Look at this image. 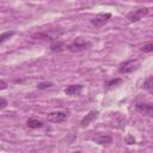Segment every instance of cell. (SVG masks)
Here are the masks:
<instances>
[{"label":"cell","mask_w":153,"mask_h":153,"mask_svg":"<svg viewBox=\"0 0 153 153\" xmlns=\"http://www.w3.org/2000/svg\"><path fill=\"white\" fill-rule=\"evenodd\" d=\"M91 47H92V43L90 41H86L82 37H76L73 39L72 43L67 44V50H69L71 53H80L90 49Z\"/></svg>","instance_id":"1"},{"label":"cell","mask_w":153,"mask_h":153,"mask_svg":"<svg viewBox=\"0 0 153 153\" xmlns=\"http://www.w3.org/2000/svg\"><path fill=\"white\" fill-rule=\"evenodd\" d=\"M140 61L136 60V59H130V60H127L122 63L118 65V72L122 73V74H128V73H131L134 71H136L139 67H140Z\"/></svg>","instance_id":"2"},{"label":"cell","mask_w":153,"mask_h":153,"mask_svg":"<svg viewBox=\"0 0 153 153\" xmlns=\"http://www.w3.org/2000/svg\"><path fill=\"white\" fill-rule=\"evenodd\" d=\"M147 14H148V8L147 7H142V8H137V10H134V11L129 12L128 16H127V19L129 22L134 23V22H139L140 19H142Z\"/></svg>","instance_id":"3"},{"label":"cell","mask_w":153,"mask_h":153,"mask_svg":"<svg viewBox=\"0 0 153 153\" xmlns=\"http://www.w3.org/2000/svg\"><path fill=\"white\" fill-rule=\"evenodd\" d=\"M91 139L93 142L102 145V146H109L110 143H112V136L106 133H98L94 136H92Z\"/></svg>","instance_id":"4"},{"label":"cell","mask_w":153,"mask_h":153,"mask_svg":"<svg viewBox=\"0 0 153 153\" xmlns=\"http://www.w3.org/2000/svg\"><path fill=\"white\" fill-rule=\"evenodd\" d=\"M110 18H111V13H99V14H97L96 17H93L90 22H91V24H92L93 26L100 27V26H103L105 23H108Z\"/></svg>","instance_id":"5"},{"label":"cell","mask_w":153,"mask_h":153,"mask_svg":"<svg viewBox=\"0 0 153 153\" xmlns=\"http://www.w3.org/2000/svg\"><path fill=\"white\" fill-rule=\"evenodd\" d=\"M67 118V114L63 111H53L47 115V121L51 123H61Z\"/></svg>","instance_id":"6"},{"label":"cell","mask_w":153,"mask_h":153,"mask_svg":"<svg viewBox=\"0 0 153 153\" xmlns=\"http://www.w3.org/2000/svg\"><path fill=\"white\" fill-rule=\"evenodd\" d=\"M135 108L140 114H143L147 116L153 115V105L151 103H139V104H136Z\"/></svg>","instance_id":"7"},{"label":"cell","mask_w":153,"mask_h":153,"mask_svg":"<svg viewBox=\"0 0 153 153\" xmlns=\"http://www.w3.org/2000/svg\"><path fill=\"white\" fill-rule=\"evenodd\" d=\"M82 85H69L65 88V93L67 96H78L82 91Z\"/></svg>","instance_id":"8"},{"label":"cell","mask_w":153,"mask_h":153,"mask_svg":"<svg viewBox=\"0 0 153 153\" xmlns=\"http://www.w3.org/2000/svg\"><path fill=\"white\" fill-rule=\"evenodd\" d=\"M49 49L51 51H54V53H61V51H63V50L67 49V44L63 41H55V42H53L50 44Z\"/></svg>","instance_id":"9"},{"label":"cell","mask_w":153,"mask_h":153,"mask_svg":"<svg viewBox=\"0 0 153 153\" xmlns=\"http://www.w3.org/2000/svg\"><path fill=\"white\" fill-rule=\"evenodd\" d=\"M26 126L31 129H38V128H42L44 126V122L39 118H36V117H30L27 121H26Z\"/></svg>","instance_id":"10"},{"label":"cell","mask_w":153,"mask_h":153,"mask_svg":"<svg viewBox=\"0 0 153 153\" xmlns=\"http://www.w3.org/2000/svg\"><path fill=\"white\" fill-rule=\"evenodd\" d=\"M97 116H98V111H97V110H91V111H90V112L81 120V123H80L81 127H86V126H88V124H90Z\"/></svg>","instance_id":"11"},{"label":"cell","mask_w":153,"mask_h":153,"mask_svg":"<svg viewBox=\"0 0 153 153\" xmlns=\"http://www.w3.org/2000/svg\"><path fill=\"white\" fill-rule=\"evenodd\" d=\"M152 86H153V76H148V78L143 81V88L147 90L148 93H152V92H153Z\"/></svg>","instance_id":"12"},{"label":"cell","mask_w":153,"mask_h":153,"mask_svg":"<svg viewBox=\"0 0 153 153\" xmlns=\"http://www.w3.org/2000/svg\"><path fill=\"white\" fill-rule=\"evenodd\" d=\"M14 33H16V32H14L13 30H11V31H5V32L0 33V44H1V43H4L5 41H7L8 38H11Z\"/></svg>","instance_id":"13"},{"label":"cell","mask_w":153,"mask_h":153,"mask_svg":"<svg viewBox=\"0 0 153 153\" xmlns=\"http://www.w3.org/2000/svg\"><path fill=\"white\" fill-rule=\"evenodd\" d=\"M122 82V79L121 78H116V79H111L108 84H106V87L108 88H111V87H114V86H117V85H120Z\"/></svg>","instance_id":"14"},{"label":"cell","mask_w":153,"mask_h":153,"mask_svg":"<svg viewBox=\"0 0 153 153\" xmlns=\"http://www.w3.org/2000/svg\"><path fill=\"white\" fill-rule=\"evenodd\" d=\"M53 85H54V84H53L51 81H44V82L37 84V88H38V90H47V88L51 87Z\"/></svg>","instance_id":"15"},{"label":"cell","mask_w":153,"mask_h":153,"mask_svg":"<svg viewBox=\"0 0 153 153\" xmlns=\"http://www.w3.org/2000/svg\"><path fill=\"white\" fill-rule=\"evenodd\" d=\"M141 50H142L143 53H152V51H153V43H147V44H145V45L141 48Z\"/></svg>","instance_id":"16"},{"label":"cell","mask_w":153,"mask_h":153,"mask_svg":"<svg viewBox=\"0 0 153 153\" xmlns=\"http://www.w3.org/2000/svg\"><path fill=\"white\" fill-rule=\"evenodd\" d=\"M8 105V102L5 99V98H2V97H0V110H2V109H5L6 106Z\"/></svg>","instance_id":"17"},{"label":"cell","mask_w":153,"mask_h":153,"mask_svg":"<svg viewBox=\"0 0 153 153\" xmlns=\"http://www.w3.org/2000/svg\"><path fill=\"white\" fill-rule=\"evenodd\" d=\"M7 86H8V85H7V82L0 79V91H2V90H5V88H7Z\"/></svg>","instance_id":"18"},{"label":"cell","mask_w":153,"mask_h":153,"mask_svg":"<svg viewBox=\"0 0 153 153\" xmlns=\"http://www.w3.org/2000/svg\"><path fill=\"white\" fill-rule=\"evenodd\" d=\"M127 142H128L129 145H131V143H135V140H134V137H133L131 135H129V136L127 137Z\"/></svg>","instance_id":"19"}]
</instances>
